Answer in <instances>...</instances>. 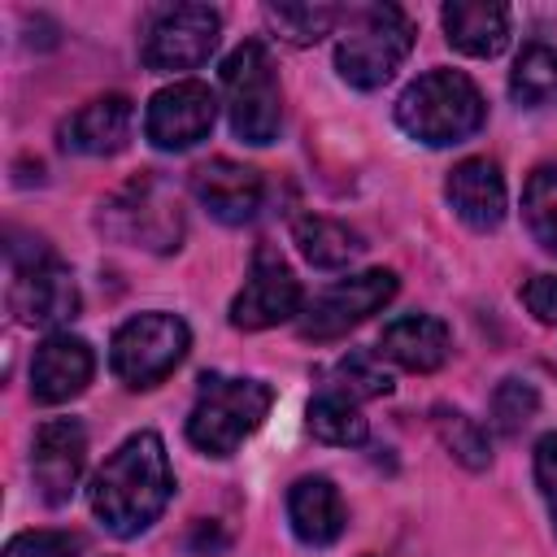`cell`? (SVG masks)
<instances>
[{
    "mask_svg": "<svg viewBox=\"0 0 557 557\" xmlns=\"http://www.w3.org/2000/svg\"><path fill=\"white\" fill-rule=\"evenodd\" d=\"M170 492H174V474H170L161 435L135 431L104 457V466L87 487V500L109 535L131 540L161 518V509L170 505Z\"/></svg>",
    "mask_w": 557,
    "mask_h": 557,
    "instance_id": "obj_1",
    "label": "cell"
},
{
    "mask_svg": "<svg viewBox=\"0 0 557 557\" xmlns=\"http://www.w3.org/2000/svg\"><path fill=\"white\" fill-rule=\"evenodd\" d=\"M396 122L409 139L426 148H448L470 139L487 122V104L474 78H466L461 70H431L400 91Z\"/></svg>",
    "mask_w": 557,
    "mask_h": 557,
    "instance_id": "obj_2",
    "label": "cell"
},
{
    "mask_svg": "<svg viewBox=\"0 0 557 557\" xmlns=\"http://www.w3.org/2000/svg\"><path fill=\"white\" fill-rule=\"evenodd\" d=\"M274 392L261 379L200 374L196 405L187 413V440L209 457H231L270 413Z\"/></svg>",
    "mask_w": 557,
    "mask_h": 557,
    "instance_id": "obj_3",
    "label": "cell"
},
{
    "mask_svg": "<svg viewBox=\"0 0 557 557\" xmlns=\"http://www.w3.org/2000/svg\"><path fill=\"white\" fill-rule=\"evenodd\" d=\"M413 48V22L396 4H361L348 9V30L335 44V70L348 87L374 91L383 87Z\"/></svg>",
    "mask_w": 557,
    "mask_h": 557,
    "instance_id": "obj_4",
    "label": "cell"
},
{
    "mask_svg": "<svg viewBox=\"0 0 557 557\" xmlns=\"http://www.w3.org/2000/svg\"><path fill=\"white\" fill-rule=\"evenodd\" d=\"M100 231L148 252H174L183 244V205L178 191L157 174L144 170L122 191L100 205Z\"/></svg>",
    "mask_w": 557,
    "mask_h": 557,
    "instance_id": "obj_5",
    "label": "cell"
},
{
    "mask_svg": "<svg viewBox=\"0 0 557 557\" xmlns=\"http://www.w3.org/2000/svg\"><path fill=\"white\" fill-rule=\"evenodd\" d=\"M222 96L231 113V131L244 144H270L283 122V96L274 78V61L265 44L244 39L226 61H222Z\"/></svg>",
    "mask_w": 557,
    "mask_h": 557,
    "instance_id": "obj_6",
    "label": "cell"
},
{
    "mask_svg": "<svg viewBox=\"0 0 557 557\" xmlns=\"http://www.w3.org/2000/svg\"><path fill=\"white\" fill-rule=\"evenodd\" d=\"M191 348V331L178 313H139L131 322L117 326L113 344H109V366L126 387H157L165 374H174V366L187 357Z\"/></svg>",
    "mask_w": 557,
    "mask_h": 557,
    "instance_id": "obj_7",
    "label": "cell"
},
{
    "mask_svg": "<svg viewBox=\"0 0 557 557\" xmlns=\"http://www.w3.org/2000/svg\"><path fill=\"white\" fill-rule=\"evenodd\" d=\"M13 283H9V309L22 326H61L78 313V287L74 274L57 261V252L39 239L30 252L9 244Z\"/></svg>",
    "mask_w": 557,
    "mask_h": 557,
    "instance_id": "obj_8",
    "label": "cell"
},
{
    "mask_svg": "<svg viewBox=\"0 0 557 557\" xmlns=\"http://www.w3.org/2000/svg\"><path fill=\"white\" fill-rule=\"evenodd\" d=\"M218 35H222L218 9H209V4H170V9H157L152 22L144 26L139 57L152 74L196 70L218 48Z\"/></svg>",
    "mask_w": 557,
    "mask_h": 557,
    "instance_id": "obj_9",
    "label": "cell"
},
{
    "mask_svg": "<svg viewBox=\"0 0 557 557\" xmlns=\"http://www.w3.org/2000/svg\"><path fill=\"white\" fill-rule=\"evenodd\" d=\"M392 296H396V274L392 270H361L352 278L331 283L322 296H313V305L300 313L296 331H300V339H313V344L339 339L352 326H361L370 313H379Z\"/></svg>",
    "mask_w": 557,
    "mask_h": 557,
    "instance_id": "obj_10",
    "label": "cell"
},
{
    "mask_svg": "<svg viewBox=\"0 0 557 557\" xmlns=\"http://www.w3.org/2000/svg\"><path fill=\"white\" fill-rule=\"evenodd\" d=\"M296 313H300V278L292 274V265L270 244H261L252 252V265H248L239 296L231 300V326L235 331H265V326H278Z\"/></svg>",
    "mask_w": 557,
    "mask_h": 557,
    "instance_id": "obj_11",
    "label": "cell"
},
{
    "mask_svg": "<svg viewBox=\"0 0 557 557\" xmlns=\"http://www.w3.org/2000/svg\"><path fill=\"white\" fill-rule=\"evenodd\" d=\"M213 117H218L213 91L205 83H196V78H183V83L161 87L148 100L144 131L161 152H187L213 131Z\"/></svg>",
    "mask_w": 557,
    "mask_h": 557,
    "instance_id": "obj_12",
    "label": "cell"
},
{
    "mask_svg": "<svg viewBox=\"0 0 557 557\" xmlns=\"http://www.w3.org/2000/svg\"><path fill=\"white\" fill-rule=\"evenodd\" d=\"M83 461H87V431L78 426V418H48L30 444V479L39 500L65 505L83 479Z\"/></svg>",
    "mask_w": 557,
    "mask_h": 557,
    "instance_id": "obj_13",
    "label": "cell"
},
{
    "mask_svg": "<svg viewBox=\"0 0 557 557\" xmlns=\"http://www.w3.org/2000/svg\"><path fill=\"white\" fill-rule=\"evenodd\" d=\"M191 191L196 200L226 226H239V222H252L261 200H265V183L252 165H239L231 157H213L205 165L191 170Z\"/></svg>",
    "mask_w": 557,
    "mask_h": 557,
    "instance_id": "obj_14",
    "label": "cell"
},
{
    "mask_svg": "<svg viewBox=\"0 0 557 557\" xmlns=\"http://www.w3.org/2000/svg\"><path fill=\"white\" fill-rule=\"evenodd\" d=\"M96 374V352L87 339L70 335V331H57L48 335L39 348H35V361H30V396L39 405H65L74 400Z\"/></svg>",
    "mask_w": 557,
    "mask_h": 557,
    "instance_id": "obj_15",
    "label": "cell"
},
{
    "mask_svg": "<svg viewBox=\"0 0 557 557\" xmlns=\"http://www.w3.org/2000/svg\"><path fill=\"white\" fill-rule=\"evenodd\" d=\"M131 122H135V104L122 91H109V96H96L83 109H74L61 122L57 135H61V148L65 152H78V157H113L131 139Z\"/></svg>",
    "mask_w": 557,
    "mask_h": 557,
    "instance_id": "obj_16",
    "label": "cell"
},
{
    "mask_svg": "<svg viewBox=\"0 0 557 557\" xmlns=\"http://www.w3.org/2000/svg\"><path fill=\"white\" fill-rule=\"evenodd\" d=\"M444 196L453 205V213L474 226V231H492L505 218V178L496 170V161L487 157H466L448 170Z\"/></svg>",
    "mask_w": 557,
    "mask_h": 557,
    "instance_id": "obj_17",
    "label": "cell"
},
{
    "mask_svg": "<svg viewBox=\"0 0 557 557\" xmlns=\"http://www.w3.org/2000/svg\"><path fill=\"white\" fill-rule=\"evenodd\" d=\"M287 522H292L296 540L309 544V548H326V544H335V540L344 535V522H348L335 483L322 479V474H305V479H296L292 492H287Z\"/></svg>",
    "mask_w": 557,
    "mask_h": 557,
    "instance_id": "obj_18",
    "label": "cell"
},
{
    "mask_svg": "<svg viewBox=\"0 0 557 557\" xmlns=\"http://www.w3.org/2000/svg\"><path fill=\"white\" fill-rule=\"evenodd\" d=\"M444 35L466 57H500L509 44V9L496 0H453L440 9Z\"/></svg>",
    "mask_w": 557,
    "mask_h": 557,
    "instance_id": "obj_19",
    "label": "cell"
},
{
    "mask_svg": "<svg viewBox=\"0 0 557 557\" xmlns=\"http://www.w3.org/2000/svg\"><path fill=\"white\" fill-rule=\"evenodd\" d=\"M379 348L396 366H405L413 374H431V370H440L448 361L453 339H448V326L440 318H431V313H405V318H396V322L383 326Z\"/></svg>",
    "mask_w": 557,
    "mask_h": 557,
    "instance_id": "obj_20",
    "label": "cell"
},
{
    "mask_svg": "<svg viewBox=\"0 0 557 557\" xmlns=\"http://www.w3.org/2000/svg\"><path fill=\"white\" fill-rule=\"evenodd\" d=\"M292 239H296L300 257H305L309 265H318V270H344V265L366 248L352 226H344V222H335V218H322V213L296 218Z\"/></svg>",
    "mask_w": 557,
    "mask_h": 557,
    "instance_id": "obj_21",
    "label": "cell"
},
{
    "mask_svg": "<svg viewBox=\"0 0 557 557\" xmlns=\"http://www.w3.org/2000/svg\"><path fill=\"white\" fill-rule=\"evenodd\" d=\"M509 96L522 104V109H544V104H557V44H544V39H531L513 70H509Z\"/></svg>",
    "mask_w": 557,
    "mask_h": 557,
    "instance_id": "obj_22",
    "label": "cell"
},
{
    "mask_svg": "<svg viewBox=\"0 0 557 557\" xmlns=\"http://www.w3.org/2000/svg\"><path fill=\"white\" fill-rule=\"evenodd\" d=\"M309 431L322 440V444H339V448H357L366 444L370 426L357 409V400L339 396V392H322L313 405H309Z\"/></svg>",
    "mask_w": 557,
    "mask_h": 557,
    "instance_id": "obj_23",
    "label": "cell"
},
{
    "mask_svg": "<svg viewBox=\"0 0 557 557\" xmlns=\"http://www.w3.org/2000/svg\"><path fill=\"white\" fill-rule=\"evenodd\" d=\"M522 218H527L535 244L557 252V161H544L531 170V178L522 187Z\"/></svg>",
    "mask_w": 557,
    "mask_h": 557,
    "instance_id": "obj_24",
    "label": "cell"
},
{
    "mask_svg": "<svg viewBox=\"0 0 557 557\" xmlns=\"http://www.w3.org/2000/svg\"><path fill=\"white\" fill-rule=\"evenodd\" d=\"M265 22L287 44H318L339 22L335 4H265Z\"/></svg>",
    "mask_w": 557,
    "mask_h": 557,
    "instance_id": "obj_25",
    "label": "cell"
},
{
    "mask_svg": "<svg viewBox=\"0 0 557 557\" xmlns=\"http://www.w3.org/2000/svg\"><path fill=\"white\" fill-rule=\"evenodd\" d=\"M326 392H339L348 400H374L392 392V374L374 361V352H348L331 366L326 374Z\"/></svg>",
    "mask_w": 557,
    "mask_h": 557,
    "instance_id": "obj_26",
    "label": "cell"
},
{
    "mask_svg": "<svg viewBox=\"0 0 557 557\" xmlns=\"http://www.w3.org/2000/svg\"><path fill=\"white\" fill-rule=\"evenodd\" d=\"M435 431H440V440H444V448L461 461V466H470V470H483L487 466V435H483V426L474 422V418H466L461 409H448V405H440L435 409Z\"/></svg>",
    "mask_w": 557,
    "mask_h": 557,
    "instance_id": "obj_27",
    "label": "cell"
},
{
    "mask_svg": "<svg viewBox=\"0 0 557 557\" xmlns=\"http://www.w3.org/2000/svg\"><path fill=\"white\" fill-rule=\"evenodd\" d=\"M540 409V392L527 383V379H505L496 392H492V422L500 435H518Z\"/></svg>",
    "mask_w": 557,
    "mask_h": 557,
    "instance_id": "obj_28",
    "label": "cell"
},
{
    "mask_svg": "<svg viewBox=\"0 0 557 557\" xmlns=\"http://www.w3.org/2000/svg\"><path fill=\"white\" fill-rule=\"evenodd\" d=\"M83 540L74 531H22L9 540L4 557H78Z\"/></svg>",
    "mask_w": 557,
    "mask_h": 557,
    "instance_id": "obj_29",
    "label": "cell"
},
{
    "mask_svg": "<svg viewBox=\"0 0 557 557\" xmlns=\"http://www.w3.org/2000/svg\"><path fill=\"white\" fill-rule=\"evenodd\" d=\"M535 483H540V496H544L553 531H557V431L540 435V444H535Z\"/></svg>",
    "mask_w": 557,
    "mask_h": 557,
    "instance_id": "obj_30",
    "label": "cell"
},
{
    "mask_svg": "<svg viewBox=\"0 0 557 557\" xmlns=\"http://www.w3.org/2000/svg\"><path fill=\"white\" fill-rule=\"evenodd\" d=\"M522 305L535 313V322L557 326V274H535L522 283Z\"/></svg>",
    "mask_w": 557,
    "mask_h": 557,
    "instance_id": "obj_31",
    "label": "cell"
}]
</instances>
